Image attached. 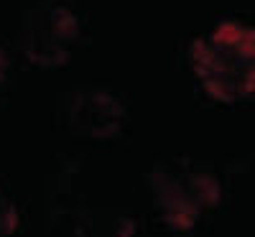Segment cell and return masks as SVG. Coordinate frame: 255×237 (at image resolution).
<instances>
[{"instance_id": "cell-6", "label": "cell", "mask_w": 255, "mask_h": 237, "mask_svg": "<svg viewBox=\"0 0 255 237\" xmlns=\"http://www.w3.org/2000/svg\"><path fill=\"white\" fill-rule=\"evenodd\" d=\"M5 72H8V54L3 51V46H0V84H3V79H5Z\"/></svg>"}, {"instance_id": "cell-4", "label": "cell", "mask_w": 255, "mask_h": 237, "mask_svg": "<svg viewBox=\"0 0 255 237\" xmlns=\"http://www.w3.org/2000/svg\"><path fill=\"white\" fill-rule=\"evenodd\" d=\"M125 122V110L120 100L108 92H82L69 107V127L72 133L90 140H108L120 133Z\"/></svg>"}, {"instance_id": "cell-2", "label": "cell", "mask_w": 255, "mask_h": 237, "mask_svg": "<svg viewBox=\"0 0 255 237\" xmlns=\"http://www.w3.org/2000/svg\"><path fill=\"white\" fill-rule=\"evenodd\" d=\"M151 189L161 220L176 232H189L207 209L217 207L222 199L220 181L189 163L156 168L151 174Z\"/></svg>"}, {"instance_id": "cell-5", "label": "cell", "mask_w": 255, "mask_h": 237, "mask_svg": "<svg viewBox=\"0 0 255 237\" xmlns=\"http://www.w3.org/2000/svg\"><path fill=\"white\" fill-rule=\"evenodd\" d=\"M18 222H20V217H18L15 204L0 189V237H10L18 230Z\"/></svg>"}, {"instance_id": "cell-3", "label": "cell", "mask_w": 255, "mask_h": 237, "mask_svg": "<svg viewBox=\"0 0 255 237\" xmlns=\"http://www.w3.org/2000/svg\"><path fill=\"white\" fill-rule=\"evenodd\" d=\"M79 41L77 15L61 3L33 5L20 26V46L31 64L38 67H61L67 64Z\"/></svg>"}, {"instance_id": "cell-1", "label": "cell", "mask_w": 255, "mask_h": 237, "mask_svg": "<svg viewBox=\"0 0 255 237\" xmlns=\"http://www.w3.org/2000/svg\"><path fill=\"white\" fill-rule=\"evenodd\" d=\"M191 69L204 92L225 105L255 92V28L225 20L191 41Z\"/></svg>"}]
</instances>
